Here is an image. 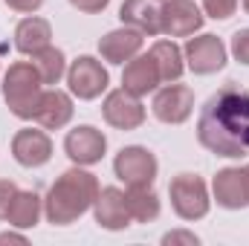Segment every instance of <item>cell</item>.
Here are the masks:
<instances>
[{"mask_svg":"<svg viewBox=\"0 0 249 246\" xmlns=\"http://www.w3.org/2000/svg\"><path fill=\"white\" fill-rule=\"evenodd\" d=\"M197 139L217 157H249V93L244 87L229 81L209 96L197 119Z\"/></svg>","mask_w":249,"mask_h":246,"instance_id":"1","label":"cell"},{"mask_svg":"<svg viewBox=\"0 0 249 246\" xmlns=\"http://www.w3.org/2000/svg\"><path fill=\"white\" fill-rule=\"evenodd\" d=\"M99 197V180L90 171L70 168L53 183L47 200H44V214L53 226H67L78 220Z\"/></svg>","mask_w":249,"mask_h":246,"instance_id":"2","label":"cell"},{"mask_svg":"<svg viewBox=\"0 0 249 246\" xmlns=\"http://www.w3.org/2000/svg\"><path fill=\"white\" fill-rule=\"evenodd\" d=\"M3 99L9 105V110L18 119H35L41 99H44V81L35 70V64L18 61L6 70L3 78Z\"/></svg>","mask_w":249,"mask_h":246,"instance_id":"3","label":"cell"},{"mask_svg":"<svg viewBox=\"0 0 249 246\" xmlns=\"http://www.w3.org/2000/svg\"><path fill=\"white\" fill-rule=\"evenodd\" d=\"M171 206L183 220H200L209 214V191L197 174H180L168 185Z\"/></svg>","mask_w":249,"mask_h":246,"instance_id":"4","label":"cell"},{"mask_svg":"<svg viewBox=\"0 0 249 246\" xmlns=\"http://www.w3.org/2000/svg\"><path fill=\"white\" fill-rule=\"evenodd\" d=\"M113 171H116V177H119L127 188L151 185L157 180V157H154L148 148L130 145V148H122V151L116 154Z\"/></svg>","mask_w":249,"mask_h":246,"instance_id":"5","label":"cell"},{"mask_svg":"<svg viewBox=\"0 0 249 246\" xmlns=\"http://www.w3.org/2000/svg\"><path fill=\"white\" fill-rule=\"evenodd\" d=\"M203 26V15L194 0H165L160 6V32L168 38H188Z\"/></svg>","mask_w":249,"mask_h":246,"instance_id":"6","label":"cell"},{"mask_svg":"<svg viewBox=\"0 0 249 246\" xmlns=\"http://www.w3.org/2000/svg\"><path fill=\"white\" fill-rule=\"evenodd\" d=\"M67 84H70V93L72 96L90 102V99H96V96L105 93V87H107V70L96 61V58L81 55V58H75L72 67L67 70Z\"/></svg>","mask_w":249,"mask_h":246,"instance_id":"7","label":"cell"},{"mask_svg":"<svg viewBox=\"0 0 249 246\" xmlns=\"http://www.w3.org/2000/svg\"><path fill=\"white\" fill-rule=\"evenodd\" d=\"M186 58L188 70L194 75H212L217 70H223L226 64V47L217 35H200V38H191L186 44Z\"/></svg>","mask_w":249,"mask_h":246,"instance_id":"8","label":"cell"},{"mask_svg":"<svg viewBox=\"0 0 249 246\" xmlns=\"http://www.w3.org/2000/svg\"><path fill=\"white\" fill-rule=\"evenodd\" d=\"M102 116L116 130H136L139 124L145 122V107H142V102L136 96H130L122 87V90L107 93V99L102 105Z\"/></svg>","mask_w":249,"mask_h":246,"instance_id":"9","label":"cell"},{"mask_svg":"<svg viewBox=\"0 0 249 246\" xmlns=\"http://www.w3.org/2000/svg\"><path fill=\"white\" fill-rule=\"evenodd\" d=\"M194 93L186 84H165L154 96V116L165 124H183L191 116Z\"/></svg>","mask_w":249,"mask_h":246,"instance_id":"10","label":"cell"},{"mask_svg":"<svg viewBox=\"0 0 249 246\" xmlns=\"http://www.w3.org/2000/svg\"><path fill=\"white\" fill-rule=\"evenodd\" d=\"M64 151L78 165H96L105 157V151H107V139H105L102 130H96L90 124H81V127H75V130L67 133Z\"/></svg>","mask_w":249,"mask_h":246,"instance_id":"11","label":"cell"},{"mask_svg":"<svg viewBox=\"0 0 249 246\" xmlns=\"http://www.w3.org/2000/svg\"><path fill=\"white\" fill-rule=\"evenodd\" d=\"M12 154L15 159L23 165V168H41L50 162L53 157V142L44 130H35V127H23L15 133L12 139Z\"/></svg>","mask_w":249,"mask_h":246,"instance_id":"12","label":"cell"},{"mask_svg":"<svg viewBox=\"0 0 249 246\" xmlns=\"http://www.w3.org/2000/svg\"><path fill=\"white\" fill-rule=\"evenodd\" d=\"M214 200L223 209H244L249 206V168H223L214 177Z\"/></svg>","mask_w":249,"mask_h":246,"instance_id":"13","label":"cell"},{"mask_svg":"<svg viewBox=\"0 0 249 246\" xmlns=\"http://www.w3.org/2000/svg\"><path fill=\"white\" fill-rule=\"evenodd\" d=\"M93 214H96V223L102 229H110V232H119L124 226H130V211H127V203H124V191L107 185V188H99V197L93 203Z\"/></svg>","mask_w":249,"mask_h":246,"instance_id":"14","label":"cell"},{"mask_svg":"<svg viewBox=\"0 0 249 246\" xmlns=\"http://www.w3.org/2000/svg\"><path fill=\"white\" fill-rule=\"evenodd\" d=\"M160 81L162 78H160V70H157V61L151 58V53L148 55H133L122 72V87L136 99H142L151 90H157Z\"/></svg>","mask_w":249,"mask_h":246,"instance_id":"15","label":"cell"},{"mask_svg":"<svg viewBox=\"0 0 249 246\" xmlns=\"http://www.w3.org/2000/svg\"><path fill=\"white\" fill-rule=\"evenodd\" d=\"M139 50H142V32L133 29V26L113 29V32H107V35L99 41V53H102V58L110 61V64L130 61Z\"/></svg>","mask_w":249,"mask_h":246,"instance_id":"16","label":"cell"},{"mask_svg":"<svg viewBox=\"0 0 249 246\" xmlns=\"http://www.w3.org/2000/svg\"><path fill=\"white\" fill-rule=\"evenodd\" d=\"M50 38H53V29L44 18H23L15 29V50L23 53V55H35L41 53L44 47H50Z\"/></svg>","mask_w":249,"mask_h":246,"instance_id":"17","label":"cell"},{"mask_svg":"<svg viewBox=\"0 0 249 246\" xmlns=\"http://www.w3.org/2000/svg\"><path fill=\"white\" fill-rule=\"evenodd\" d=\"M119 18L124 26H133L142 35H160V6L154 0H124Z\"/></svg>","mask_w":249,"mask_h":246,"instance_id":"18","label":"cell"},{"mask_svg":"<svg viewBox=\"0 0 249 246\" xmlns=\"http://www.w3.org/2000/svg\"><path fill=\"white\" fill-rule=\"evenodd\" d=\"M35 119H38V124L44 130H58V127H64L72 119V99L67 93H61V90H47Z\"/></svg>","mask_w":249,"mask_h":246,"instance_id":"19","label":"cell"},{"mask_svg":"<svg viewBox=\"0 0 249 246\" xmlns=\"http://www.w3.org/2000/svg\"><path fill=\"white\" fill-rule=\"evenodd\" d=\"M151 58L157 61V70H160V78L162 81H177L183 75V70H186L183 50L174 41H157L151 47Z\"/></svg>","mask_w":249,"mask_h":246,"instance_id":"20","label":"cell"},{"mask_svg":"<svg viewBox=\"0 0 249 246\" xmlns=\"http://www.w3.org/2000/svg\"><path fill=\"white\" fill-rule=\"evenodd\" d=\"M124 203H127L130 217L139 220V223H148V220H157L160 217V197L151 191V185L127 188L124 191Z\"/></svg>","mask_w":249,"mask_h":246,"instance_id":"21","label":"cell"},{"mask_svg":"<svg viewBox=\"0 0 249 246\" xmlns=\"http://www.w3.org/2000/svg\"><path fill=\"white\" fill-rule=\"evenodd\" d=\"M41 217V197L35 191H18L12 206H9V214L6 220L18 229H32Z\"/></svg>","mask_w":249,"mask_h":246,"instance_id":"22","label":"cell"},{"mask_svg":"<svg viewBox=\"0 0 249 246\" xmlns=\"http://www.w3.org/2000/svg\"><path fill=\"white\" fill-rule=\"evenodd\" d=\"M32 64H35V70H38V75H41L44 84H58L61 75L67 72L64 53L55 50V47H44L41 53H35V55H32Z\"/></svg>","mask_w":249,"mask_h":246,"instance_id":"23","label":"cell"},{"mask_svg":"<svg viewBox=\"0 0 249 246\" xmlns=\"http://www.w3.org/2000/svg\"><path fill=\"white\" fill-rule=\"evenodd\" d=\"M203 9H206L209 18H214V20H226V18L235 15L238 0H203Z\"/></svg>","mask_w":249,"mask_h":246,"instance_id":"24","label":"cell"},{"mask_svg":"<svg viewBox=\"0 0 249 246\" xmlns=\"http://www.w3.org/2000/svg\"><path fill=\"white\" fill-rule=\"evenodd\" d=\"M232 55L241 64H249V29H238L232 35Z\"/></svg>","mask_w":249,"mask_h":246,"instance_id":"25","label":"cell"},{"mask_svg":"<svg viewBox=\"0 0 249 246\" xmlns=\"http://www.w3.org/2000/svg\"><path fill=\"white\" fill-rule=\"evenodd\" d=\"M18 191H20V188L12 183V180H0V220H6L9 206H12V200H15Z\"/></svg>","mask_w":249,"mask_h":246,"instance_id":"26","label":"cell"},{"mask_svg":"<svg viewBox=\"0 0 249 246\" xmlns=\"http://www.w3.org/2000/svg\"><path fill=\"white\" fill-rule=\"evenodd\" d=\"M162 244L165 246H174V244H188V246H197V235H191V232H168L165 238H162Z\"/></svg>","mask_w":249,"mask_h":246,"instance_id":"27","label":"cell"},{"mask_svg":"<svg viewBox=\"0 0 249 246\" xmlns=\"http://www.w3.org/2000/svg\"><path fill=\"white\" fill-rule=\"evenodd\" d=\"M78 12H87V15H96V12H102L110 0H70Z\"/></svg>","mask_w":249,"mask_h":246,"instance_id":"28","label":"cell"},{"mask_svg":"<svg viewBox=\"0 0 249 246\" xmlns=\"http://www.w3.org/2000/svg\"><path fill=\"white\" fill-rule=\"evenodd\" d=\"M15 12H35V9H41V3L44 0H6Z\"/></svg>","mask_w":249,"mask_h":246,"instance_id":"29","label":"cell"},{"mask_svg":"<svg viewBox=\"0 0 249 246\" xmlns=\"http://www.w3.org/2000/svg\"><path fill=\"white\" fill-rule=\"evenodd\" d=\"M0 244H26L23 235H15V232H3L0 235Z\"/></svg>","mask_w":249,"mask_h":246,"instance_id":"30","label":"cell"},{"mask_svg":"<svg viewBox=\"0 0 249 246\" xmlns=\"http://www.w3.org/2000/svg\"><path fill=\"white\" fill-rule=\"evenodd\" d=\"M244 9H247V15H249V0H244Z\"/></svg>","mask_w":249,"mask_h":246,"instance_id":"31","label":"cell"}]
</instances>
